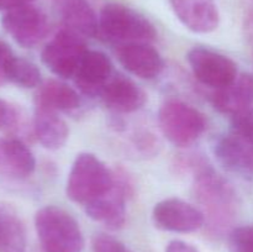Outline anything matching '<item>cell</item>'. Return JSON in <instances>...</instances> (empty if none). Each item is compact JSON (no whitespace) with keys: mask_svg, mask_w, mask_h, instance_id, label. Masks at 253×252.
<instances>
[{"mask_svg":"<svg viewBox=\"0 0 253 252\" xmlns=\"http://www.w3.org/2000/svg\"><path fill=\"white\" fill-rule=\"evenodd\" d=\"M194 195L205 216V225L215 234L224 232L234 222L239 210V197L234 187L210 165L193 161Z\"/></svg>","mask_w":253,"mask_h":252,"instance_id":"1","label":"cell"},{"mask_svg":"<svg viewBox=\"0 0 253 252\" xmlns=\"http://www.w3.org/2000/svg\"><path fill=\"white\" fill-rule=\"evenodd\" d=\"M35 229L43 252H82L84 236L78 221L54 205L41 208L35 215Z\"/></svg>","mask_w":253,"mask_h":252,"instance_id":"2","label":"cell"},{"mask_svg":"<svg viewBox=\"0 0 253 252\" xmlns=\"http://www.w3.org/2000/svg\"><path fill=\"white\" fill-rule=\"evenodd\" d=\"M99 34L120 44L153 42L156 27L145 15L121 2H108L99 14Z\"/></svg>","mask_w":253,"mask_h":252,"instance_id":"3","label":"cell"},{"mask_svg":"<svg viewBox=\"0 0 253 252\" xmlns=\"http://www.w3.org/2000/svg\"><path fill=\"white\" fill-rule=\"evenodd\" d=\"M114 185V172L91 153L76 157L66 185V194L72 202L83 204L103 197Z\"/></svg>","mask_w":253,"mask_h":252,"instance_id":"4","label":"cell"},{"mask_svg":"<svg viewBox=\"0 0 253 252\" xmlns=\"http://www.w3.org/2000/svg\"><path fill=\"white\" fill-rule=\"evenodd\" d=\"M158 124L163 136L180 148L192 146L207 128L204 115L179 99H168L161 105Z\"/></svg>","mask_w":253,"mask_h":252,"instance_id":"5","label":"cell"},{"mask_svg":"<svg viewBox=\"0 0 253 252\" xmlns=\"http://www.w3.org/2000/svg\"><path fill=\"white\" fill-rule=\"evenodd\" d=\"M88 51L84 36L63 27L43 47L41 59L58 78L71 79L76 74L82 58Z\"/></svg>","mask_w":253,"mask_h":252,"instance_id":"6","label":"cell"},{"mask_svg":"<svg viewBox=\"0 0 253 252\" xmlns=\"http://www.w3.org/2000/svg\"><path fill=\"white\" fill-rule=\"evenodd\" d=\"M187 59L195 78L215 90L230 85L239 76L236 63L211 48L194 47L188 52Z\"/></svg>","mask_w":253,"mask_h":252,"instance_id":"7","label":"cell"},{"mask_svg":"<svg viewBox=\"0 0 253 252\" xmlns=\"http://www.w3.org/2000/svg\"><path fill=\"white\" fill-rule=\"evenodd\" d=\"M132 193V183L123 172H114V185L106 194L86 204L91 220L110 230H119L126 221V199Z\"/></svg>","mask_w":253,"mask_h":252,"instance_id":"8","label":"cell"},{"mask_svg":"<svg viewBox=\"0 0 253 252\" xmlns=\"http://www.w3.org/2000/svg\"><path fill=\"white\" fill-rule=\"evenodd\" d=\"M1 25L12 40L24 48H32L39 44L49 32L47 15L32 4L5 12Z\"/></svg>","mask_w":253,"mask_h":252,"instance_id":"9","label":"cell"},{"mask_svg":"<svg viewBox=\"0 0 253 252\" xmlns=\"http://www.w3.org/2000/svg\"><path fill=\"white\" fill-rule=\"evenodd\" d=\"M152 221L163 231L189 234L204 226L205 216L195 205L179 198H168L153 207Z\"/></svg>","mask_w":253,"mask_h":252,"instance_id":"10","label":"cell"},{"mask_svg":"<svg viewBox=\"0 0 253 252\" xmlns=\"http://www.w3.org/2000/svg\"><path fill=\"white\" fill-rule=\"evenodd\" d=\"M116 56L128 73L141 79L156 78L165 68L163 57L148 42L120 44Z\"/></svg>","mask_w":253,"mask_h":252,"instance_id":"11","label":"cell"},{"mask_svg":"<svg viewBox=\"0 0 253 252\" xmlns=\"http://www.w3.org/2000/svg\"><path fill=\"white\" fill-rule=\"evenodd\" d=\"M113 74L114 67L110 58L104 52L88 49L73 79L82 93L88 96H98Z\"/></svg>","mask_w":253,"mask_h":252,"instance_id":"12","label":"cell"},{"mask_svg":"<svg viewBox=\"0 0 253 252\" xmlns=\"http://www.w3.org/2000/svg\"><path fill=\"white\" fill-rule=\"evenodd\" d=\"M170 7L182 22L195 34H210L219 27L220 14L215 0H169Z\"/></svg>","mask_w":253,"mask_h":252,"instance_id":"13","label":"cell"},{"mask_svg":"<svg viewBox=\"0 0 253 252\" xmlns=\"http://www.w3.org/2000/svg\"><path fill=\"white\" fill-rule=\"evenodd\" d=\"M101 100L116 113L130 114L140 110L147 100L145 90L123 74H113L101 90Z\"/></svg>","mask_w":253,"mask_h":252,"instance_id":"14","label":"cell"},{"mask_svg":"<svg viewBox=\"0 0 253 252\" xmlns=\"http://www.w3.org/2000/svg\"><path fill=\"white\" fill-rule=\"evenodd\" d=\"M217 161L230 172L253 178V143L234 132L221 136L214 145Z\"/></svg>","mask_w":253,"mask_h":252,"instance_id":"15","label":"cell"},{"mask_svg":"<svg viewBox=\"0 0 253 252\" xmlns=\"http://www.w3.org/2000/svg\"><path fill=\"white\" fill-rule=\"evenodd\" d=\"M64 27L84 37L99 34V16L88 0H52Z\"/></svg>","mask_w":253,"mask_h":252,"instance_id":"16","label":"cell"},{"mask_svg":"<svg viewBox=\"0 0 253 252\" xmlns=\"http://www.w3.org/2000/svg\"><path fill=\"white\" fill-rule=\"evenodd\" d=\"M212 105L220 113L235 116L251 108L253 104V77L242 73L230 85L216 89L212 94Z\"/></svg>","mask_w":253,"mask_h":252,"instance_id":"17","label":"cell"},{"mask_svg":"<svg viewBox=\"0 0 253 252\" xmlns=\"http://www.w3.org/2000/svg\"><path fill=\"white\" fill-rule=\"evenodd\" d=\"M36 160L26 143L19 138H0V172L9 177L27 178L35 172Z\"/></svg>","mask_w":253,"mask_h":252,"instance_id":"18","label":"cell"},{"mask_svg":"<svg viewBox=\"0 0 253 252\" xmlns=\"http://www.w3.org/2000/svg\"><path fill=\"white\" fill-rule=\"evenodd\" d=\"M34 133L44 148L56 151L66 145L69 128L58 111L35 105Z\"/></svg>","mask_w":253,"mask_h":252,"instance_id":"19","label":"cell"},{"mask_svg":"<svg viewBox=\"0 0 253 252\" xmlns=\"http://www.w3.org/2000/svg\"><path fill=\"white\" fill-rule=\"evenodd\" d=\"M81 96L78 91L57 79H49L39 86L35 105L43 106L54 111H72L81 106Z\"/></svg>","mask_w":253,"mask_h":252,"instance_id":"20","label":"cell"},{"mask_svg":"<svg viewBox=\"0 0 253 252\" xmlns=\"http://www.w3.org/2000/svg\"><path fill=\"white\" fill-rule=\"evenodd\" d=\"M0 252H26V234L14 214L0 211Z\"/></svg>","mask_w":253,"mask_h":252,"instance_id":"21","label":"cell"},{"mask_svg":"<svg viewBox=\"0 0 253 252\" xmlns=\"http://www.w3.org/2000/svg\"><path fill=\"white\" fill-rule=\"evenodd\" d=\"M9 82L25 89L39 88L42 84V76L34 62L15 56L9 68Z\"/></svg>","mask_w":253,"mask_h":252,"instance_id":"22","label":"cell"},{"mask_svg":"<svg viewBox=\"0 0 253 252\" xmlns=\"http://www.w3.org/2000/svg\"><path fill=\"white\" fill-rule=\"evenodd\" d=\"M229 246L231 252H253V225H245L232 230Z\"/></svg>","mask_w":253,"mask_h":252,"instance_id":"23","label":"cell"},{"mask_svg":"<svg viewBox=\"0 0 253 252\" xmlns=\"http://www.w3.org/2000/svg\"><path fill=\"white\" fill-rule=\"evenodd\" d=\"M93 252H133L124 242L106 234H96L91 240Z\"/></svg>","mask_w":253,"mask_h":252,"instance_id":"24","label":"cell"},{"mask_svg":"<svg viewBox=\"0 0 253 252\" xmlns=\"http://www.w3.org/2000/svg\"><path fill=\"white\" fill-rule=\"evenodd\" d=\"M232 127L234 132L239 133L244 138L253 143V108L232 116Z\"/></svg>","mask_w":253,"mask_h":252,"instance_id":"25","label":"cell"},{"mask_svg":"<svg viewBox=\"0 0 253 252\" xmlns=\"http://www.w3.org/2000/svg\"><path fill=\"white\" fill-rule=\"evenodd\" d=\"M14 57L11 47L0 39V86L9 82V68Z\"/></svg>","mask_w":253,"mask_h":252,"instance_id":"26","label":"cell"},{"mask_svg":"<svg viewBox=\"0 0 253 252\" xmlns=\"http://www.w3.org/2000/svg\"><path fill=\"white\" fill-rule=\"evenodd\" d=\"M16 118L17 115L14 109L6 101L0 99V128L12 125Z\"/></svg>","mask_w":253,"mask_h":252,"instance_id":"27","label":"cell"},{"mask_svg":"<svg viewBox=\"0 0 253 252\" xmlns=\"http://www.w3.org/2000/svg\"><path fill=\"white\" fill-rule=\"evenodd\" d=\"M166 252H199V250L182 240H173L166 247Z\"/></svg>","mask_w":253,"mask_h":252,"instance_id":"28","label":"cell"},{"mask_svg":"<svg viewBox=\"0 0 253 252\" xmlns=\"http://www.w3.org/2000/svg\"><path fill=\"white\" fill-rule=\"evenodd\" d=\"M35 0H0V11H10L24 5L32 4Z\"/></svg>","mask_w":253,"mask_h":252,"instance_id":"29","label":"cell"},{"mask_svg":"<svg viewBox=\"0 0 253 252\" xmlns=\"http://www.w3.org/2000/svg\"><path fill=\"white\" fill-rule=\"evenodd\" d=\"M246 27H247V31H249L250 37H251V40H252V42H253V11L251 12V14H250L249 19H247Z\"/></svg>","mask_w":253,"mask_h":252,"instance_id":"30","label":"cell"}]
</instances>
